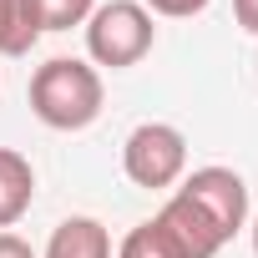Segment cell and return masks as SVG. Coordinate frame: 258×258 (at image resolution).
Instances as JSON below:
<instances>
[{
	"label": "cell",
	"instance_id": "11",
	"mask_svg": "<svg viewBox=\"0 0 258 258\" xmlns=\"http://www.w3.org/2000/svg\"><path fill=\"white\" fill-rule=\"evenodd\" d=\"M152 16H172V21H187L198 11H208V0H142Z\"/></svg>",
	"mask_w": 258,
	"mask_h": 258
},
{
	"label": "cell",
	"instance_id": "13",
	"mask_svg": "<svg viewBox=\"0 0 258 258\" xmlns=\"http://www.w3.org/2000/svg\"><path fill=\"white\" fill-rule=\"evenodd\" d=\"M0 258H36V253H31V243H26V238L0 233Z\"/></svg>",
	"mask_w": 258,
	"mask_h": 258
},
{
	"label": "cell",
	"instance_id": "4",
	"mask_svg": "<svg viewBox=\"0 0 258 258\" xmlns=\"http://www.w3.org/2000/svg\"><path fill=\"white\" fill-rule=\"evenodd\" d=\"M177 198H182L223 243L248 223V182H243L233 167H198V172H187L182 187H177Z\"/></svg>",
	"mask_w": 258,
	"mask_h": 258
},
{
	"label": "cell",
	"instance_id": "1",
	"mask_svg": "<svg viewBox=\"0 0 258 258\" xmlns=\"http://www.w3.org/2000/svg\"><path fill=\"white\" fill-rule=\"evenodd\" d=\"M31 111L51 132H81L101 116V76L76 56H51L31 76Z\"/></svg>",
	"mask_w": 258,
	"mask_h": 258
},
{
	"label": "cell",
	"instance_id": "8",
	"mask_svg": "<svg viewBox=\"0 0 258 258\" xmlns=\"http://www.w3.org/2000/svg\"><path fill=\"white\" fill-rule=\"evenodd\" d=\"M116 258H187V253L177 248V238H172L157 218H147V223H137L132 233L121 238Z\"/></svg>",
	"mask_w": 258,
	"mask_h": 258
},
{
	"label": "cell",
	"instance_id": "10",
	"mask_svg": "<svg viewBox=\"0 0 258 258\" xmlns=\"http://www.w3.org/2000/svg\"><path fill=\"white\" fill-rule=\"evenodd\" d=\"M36 26L26 16V0H0V56H26L36 46Z\"/></svg>",
	"mask_w": 258,
	"mask_h": 258
},
{
	"label": "cell",
	"instance_id": "9",
	"mask_svg": "<svg viewBox=\"0 0 258 258\" xmlns=\"http://www.w3.org/2000/svg\"><path fill=\"white\" fill-rule=\"evenodd\" d=\"M96 6L91 0H26V16L36 31H71V26H86Z\"/></svg>",
	"mask_w": 258,
	"mask_h": 258
},
{
	"label": "cell",
	"instance_id": "5",
	"mask_svg": "<svg viewBox=\"0 0 258 258\" xmlns=\"http://www.w3.org/2000/svg\"><path fill=\"white\" fill-rule=\"evenodd\" d=\"M36 198V172H31V157H21L16 147H0V228H11L26 218Z\"/></svg>",
	"mask_w": 258,
	"mask_h": 258
},
{
	"label": "cell",
	"instance_id": "14",
	"mask_svg": "<svg viewBox=\"0 0 258 258\" xmlns=\"http://www.w3.org/2000/svg\"><path fill=\"white\" fill-rule=\"evenodd\" d=\"M253 253H258V218H253Z\"/></svg>",
	"mask_w": 258,
	"mask_h": 258
},
{
	"label": "cell",
	"instance_id": "2",
	"mask_svg": "<svg viewBox=\"0 0 258 258\" xmlns=\"http://www.w3.org/2000/svg\"><path fill=\"white\" fill-rule=\"evenodd\" d=\"M152 41H157V26L142 0H106L86 16V51L96 66L126 71L152 51Z\"/></svg>",
	"mask_w": 258,
	"mask_h": 258
},
{
	"label": "cell",
	"instance_id": "12",
	"mask_svg": "<svg viewBox=\"0 0 258 258\" xmlns=\"http://www.w3.org/2000/svg\"><path fill=\"white\" fill-rule=\"evenodd\" d=\"M233 16L248 36H258V0H233Z\"/></svg>",
	"mask_w": 258,
	"mask_h": 258
},
{
	"label": "cell",
	"instance_id": "6",
	"mask_svg": "<svg viewBox=\"0 0 258 258\" xmlns=\"http://www.w3.org/2000/svg\"><path fill=\"white\" fill-rule=\"evenodd\" d=\"M157 223H162V228L177 238V248H182L187 258H213V253L223 248V238H218V233H213V228H208V223H203V218H198V213H192V208H187L177 192L162 203Z\"/></svg>",
	"mask_w": 258,
	"mask_h": 258
},
{
	"label": "cell",
	"instance_id": "7",
	"mask_svg": "<svg viewBox=\"0 0 258 258\" xmlns=\"http://www.w3.org/2000/svg\"><path fill=\"white\" fill-rule=\"evenodd\" d=\"M46 258H111V238L96 218H66V223H56Z\"/></svg>",
	"mask_w": 258,
	"mask_h": 258
},
{
	"label": "cell",
	"instance_id": "3",
	"mask_svg": "<svg viewBox=\"0 0 258 258\" xmlns=\"http://www.w3.org/2000/svg\"><path fill=\"white\" fill-rule=\"evenodd\" d=\"M121 172L137 187H172L187 172V137L167 121H142L132 126V137L121 142Z\"/></svg>",
	"mask_w": 258,
	"mask_h": 258
}]
</instances>
